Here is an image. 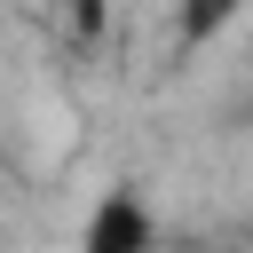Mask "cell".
Instances as JSON below:
<instances>
[{"label":"cell","mask_w":253,"mask_h":253,"mask_svg":"<svg viewBox=\"0 0 253 253\" xmlns=\"http://www.w3.org/2000/svg\"><path fill=\"white\" fill-rule=\"evenodd\" d=\"M79 253H158V221H150V206H142L134 190L95 198V213H87V229H79Z\"/></svg>","instance_id":"obj_1"},{"label":"cell","mask_w":253,"mask_h":253,"mask_svg":"<svg viewBox=\"0 0 253 253\" xmlns=\"http://www.w3.org/2000/svg\"><path fill=\"white\" fill-rule=\"evenodd\" d=\"M245 8H253V0H174V40H182V47H213Z\"/></svg>","instance_id":"obj_2"}]
</instances>
